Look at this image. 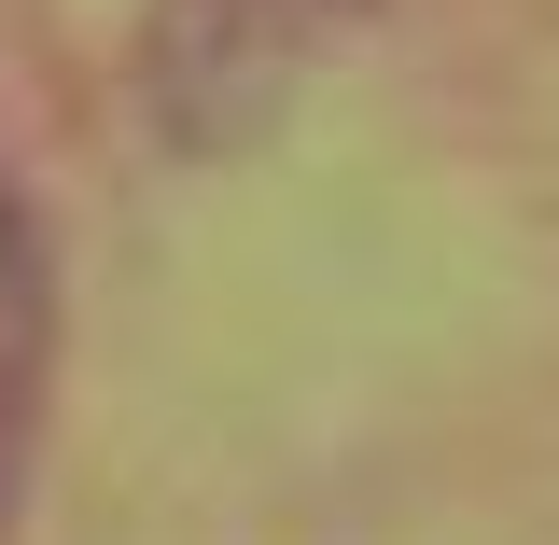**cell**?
Wrapping results in <instances>:
<instances>
[{
  "instance_id": "1",
  "label": "cell",
  "mask_w": 559,
  "mask_h": 545,
  "mask_svg": "<svg viewBox=\"0 0 559 545\" xmlns=\"http://www.w3.org/2000/svg\"><path fill=\"white\" fill-rule=\"evenodd\" d=\"M294 28H322V14H308V0H168V14H154V57H140L168 140H182V154H238V140L280 112L294 57H308Z\"/></svg>"
},
{
  "instance_id": "2",
  "label": "cell",
  "mask_w": 559,
  "mask_h": 545,
  "mask_svg": "<svg viewBox=\"0 0 559 545\" xmlns=\"http://www.w3.org/2000/svg\"><path fill=\"white\" fill-rule=\"evenodd\" d=\"M43 349H57V266H43L28 197L0 182V462H14V434L43 406Z\"/></svg>"
},
{
  "instance_id": "3",
  "label": "cell",
  "mask_w": 559,
  "mask_h": 545,
  "mask_svg": "<svg viewBox=\"0 0 559 545\" xmlns=\"http://www.w3.org/2000/svg\"><path fill=\"white\" fill-rule=\"evenodd\" d=\"M308 14H364V0H308Z\"/></svg>"
}]
</instances>
